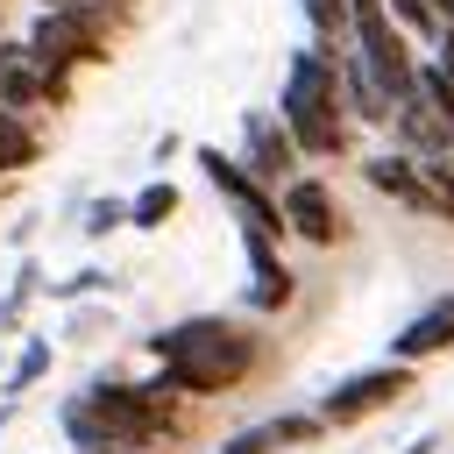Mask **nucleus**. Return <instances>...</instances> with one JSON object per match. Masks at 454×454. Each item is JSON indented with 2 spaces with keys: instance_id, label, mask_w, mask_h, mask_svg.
Instances as JSON below:
<instances>
[{
  "instance_id": "f257e3e1",
  "label": "nucleus",
  "mask_w": 454,
  "mask_h": 454,
  "mask_svg": "<svg viewBox=\"0 0 454 454\" xmlns=\"http://www.w3.org/2000/svg\"><path fill=\"white\" fill-rule=\"evenodd\" d=\"M149 355L177 397H220L255 369V333H241L234 319H177L149 333Z\"/></svg>"
},
{
  "instance_id": "f03ea898",
  "label": "nucleus",
  "mask_w": 454,
  "mask_h": 454,
  "mask_svg": "<svg viewBox=\"0 0 454 454\" xmlns=\"http://www.w3.org/2000/svg\"><path fill=\"white\" fill-rule=\"evenodd\" d=\"M170 383H92L78 397H64V433L71 447H149V440H170L177 411H170Z\"/></svg>"
},
{
  "instance_id": "7ed1b4c3",
  "label": "nucleus",
  "mask_w": 454,
  "mask_h": 454,
  "mask_svg": "<svg viewBox=\"0 0 454 454\" xmlns=\"http://www.w3.org/2000/svg\"><path fill=\"white\" fill-rule=\"evenodd\" d=\"M277 114H284V128H291L298 156H340V149H348L340 50H326V43H312V50H291V71H284Z\"/></svg>"
},
{
  "instance_id": "20e7f679",
  "label": "nucleus",
  "mask_w": 454,
  "mask_h": 454,
  "mask_svg": "<svg viewBox=\"0 0 454 454\" xmlns=\"http://www.w3.org/2000/svg\"><path fill=\"white\" fill-rule=\"evenodd\" d=\"M199 170H206V184L234 206L241 234H270V241H284V234H291V227H284V206L262 192V177H255L241 156H227V149H199Z\"/></svg>"
},
{
  "instance_id": "39448f33",
  "label": "nucleus",
  "mask_w": 454,
  "mask_h": 454,
  "mask_svg": "<svg viewBox=\"0 0 454 454\" xmlns=\"http://www.w3.org/2000/svg\"><path fill=\"white\" fill-rule=\"evenodd\" d=\"M28 50H35L43 64H64V71H78V64H106V28L85 21L78 7L50 0V7L35 14V28H28Z\"/></svg>"
},
{
  "instance_id": "423d86ee",
  "label": "nucleus",
  "mask_w": 454,
  "mask_h": 454,
  "mask_svg": "<svg viewBox=\"0 0 454 454\" xmlns=\"http://www.w3.org/2000/svg\"><path fill=\"white\" fill-rule=\"evenodd\" d=\"M71 99V71L64 64H43L35 50H28V35L21 43H0V106H64Z\"/></svg>"
},
{
  "instance_id": "0eeeda50",
  "label": "nucleus",
  "mask_w": 454,
  "mask_h": 454,
  "mask_svg": "<svg viewBox=\"0 0 454 454\" xmlns=\"http://www.w3.org/2000/svg\"><path fill=\"white\" fill-rule=\"evenodd\" d=\"M404 390H411V362H383V369H362V376L333 383V390L319 397V419H326V426H355V419L397 404Z\"/></svg>"
},
{
  "instance_id": "6e6552de",
  "label": "nucleus",
  "mask_w": 454,
  "mask_h": 454,
  "mask_svg": "<svg viewBox=\"0 0 454 454\" xmlns=\"http://www.w3.org/2000/svg\"><path fill=\"white\" fill-rule=\"evenodd\" d=\"M241 163H248L262 184L291 177V163H298V142H291L284 114H262V106H248V114H241Z\"/></svg>"
},
{
  "instance_id": "1a4fd4ad",
  "label": "nucleus",
  "mask_w": 454,
  "mask_h": 454,
  "mask_svg": "<svg viewBox=\"0 0 454 454\" xmlns=\"http://www.w3.org/2000/svg\"><path fill=\"white\" fill-rule=\"evenodd\" d=\"M277 206H284V227L305 234L312 248H333V241H340V206H333V192H326L319 177H291Z\"/></svg>"
},
{
  "instance_id": "9d476101",
  "label": "nucleus",
  "mask_w": 454,
  "mask_h": 454,
  "mask_svg": "<svg viewBox=\"0 0 454 454\" xmlns=\"http://www.w3.org/2000/svg\"><path fill=\"white\" fill-rule=\"evenodd\" d=\"M362 177H369L383 199H397V206H411V213H433V192H426V163H419V156L383 149V156L362 163Z\"/></svg>"
},
{
  "instance_id": "9b49d317",
  "label": "nucleus",
  "mask_w": 454,
  "mask_h": 454,
  "mask_svg": "<svg viewBox=\"0 0 454 454\" xmlns=\"http://www.w3.org/2000/svg\"><path fill=\"white\" fill-rule=\"evenodd\" d=\"M440 348H454V291L433 298L419 319H404V326L390 333V362H426V355H440Z\"/></svg>"
},
{
  "instance_id": "f8f14e48",
  "label": "nucleus",
  "mask_w": 454,
  "mask_h": 454,
  "mask_svg": "<svg viewBox=\"0 0 454 454\" xmlns=\"http://www.w3.org/2000/svg\"><path fill=\"white\" fill-rule=\"evenodd\" d=\"M241 248H248V305L255 312H284L291 305V270H284L277 241L270 234H241Z\"/></svg>"
},
{
  "instance_id": "ddd939ff",
  "label": "nucleus",
  "mask_w": 454,
  "mask_h": 454,
  "mask_svg": "<svg viewBox=\"0 0 454 454\" xmlns=\"http://www.w3.org/2000/svg\"><path fill=\"white\" fill-rule=\"evenodd\" d=\"M390 128H397V142H404V156H447V149H454V128L440 121V106H433L426 92H411V99H397V114H390Z\"/></svg>"
},
{
  "instance_id": "4468645a",
  "label": "nucleus",
  "mask_w": 454,
  "mask_h": 454,
  "mask_svg": "<svg viewBox=\"0 0 454 454\" xmlns=\"http://www.w3.org/2000/svg\"><path fill=\"white\" fill-rule=\"evenodd\" d=\"M340 99H348V121H369V128H390V114H397V99L376 85V71L355 50H340Z\"/></svg>"
},
{
  "instance_id": "2eb2a0df",
  "label": "nucleus",
  "mask_w": 454,
  "mask_h": 454,
  "mask_svg": "<svg viewBox=\"0 0 454 454\" xmlns=\"http://www.w3.org/2000/svg\"><path fill=\"white\" fill-rule=\"evenodd\" d=\"M326 419L319 411H291V419H262V426H248V433H234L220 454H277V447H298V440H312Z\"/></svg>"
},
{
  "instance_id": "dca6fc26",
  "label": "nucleus",
  "mask_w": 454,
  "mask_h": 454,
  "mask_svg": "<svg viewBox=\"0 0 454 454\" xmlns=\"http://www.w3.org/2000/svg\"><path fill=\"white\" fill-rule=\"evenodd\" d=\"M298 14H305V28H312V43H326V50H348V0H298Z\"/></svg>"
},
{
  "instance_id": "f3484780",
  "label": "nucleus",
  "mask_w": 454,
  "mask_h": 454,
  "mask_svg": "<svg viewBox=\"0 0 454 454\" xmlns=\"http://www.w3.org/2000/svg\"><path fill=\"white\" fill-rule=\"evenodd\" d=\"M170 213H177V184H170V177H156V184H142V192L128 199V220H135V227H163Z\"/></svg>"
},
{
  "instance_id": "a211bd4d",
  "label": "nucleus",
  "mask_w": 454,
  "mask_h": 454,
  "mask_svg": "<svg viewBox=\"0 0 454 454\" xmlns=\"http://www.w3.org/2000/svg\"><path fill=\"white\" fill-rule=\"evenodd\" d=\"M21 163H35V135L21 128L14 106H0V170H21Z\"/></svg>"
},
{
  "instance_id": "6ab92c4d",
  "label": "nucleus",
  "mask_w": 454,
  "mask_h": 454,
  "mask_svg": "<svg viewBox=\"0 0 454 454\" xmlns=\"http://www.w3.org/2000/svg\"><path fill=\"white\" fill-rule=\"evenodd\" d=\"M35 277H43V270H35V262H21V277H14V291L0 298V340H7V333H14V319L28 312V298H35Z\"/></svg>"
},
{
  "instance_id": "aec40b11",
  "label": "nucleus",
  "mask_w": 454,
  "mask_h": 454,
  "mask_svg": "<svg viewBox=\"0 0 454 454\" xmlns=\"http://www.w3.org/2000/svg\"><path fill=\"white\" fill-rule=\"evenodd\" d=\"M419 92H426V99H433V106H440V121H447V128H454V78H447V71H440V64H433V57H426V64H419Z\"/></svg>"
},
{
  "instance_id": "412c9836",
  "label": "nucleus",
  "mask_w": 454,
  "mask_h": 454,
  "mask_svg": "<svg viewBox=\"0 0 454 454\" xmlns=\"http://www.w3.org/2000/svg\"><path fill=\"white\" fill-rule=\"evenodd\" d=\"M121 220H128V199H92V206H85V220H78V227H85V234H114V227H121Z\"/></svg>"
},
{
  "instance_id": "4be33fe9",
  "label": "nucleus",
  "mask_w": 454,
  "mask_h": 454,
  "mask_svg": "<svg viewBox=\"0 0 454 454\" xmlns=\"http://www.w3.org/2000/svg\"><path fill=\"white\" fill-rule=\"evenodd\" d=\"M43 369H50V348H43V340H28V348H21V362L7 369V390H28Z\"/></svg>"
},
{
  "instance_id": "5701e85b",
  "label": "nucleus",
  "mask_w": 454,
  "mask_h": 454,
  "mask_svg": "<svg viewBox=\"0 0 454 454\" xmlns=\"http://www.w3.org/2000/svg\"><path fill=\"white\" fill-rule=\"evenodd\" d=\"M85 291H106V270H78V277L57 284V298H85Z\"/></svg>"
},
{
  "instance_id": "b1692460",
  "label": "nucleus",
  "mask_w": 454,
  "mask_h": 454,
  "mask_svg": "<svg viewBox=\"0 0 454 454\" xmlns=\"http://www.w3.org/2000/svg\"><path fill=\"white\" fill-rule=\"evenodd\" d=\"M433 447H440V440H433V433H426V440H411V447H404V454H433Z\"/></svg>"
},
{
  "instance_id": "393cba45",
  "label": "nucleus",
  "mask_w": 454,
  "mask_h": 454,
  "mask_svg": "<svg viewBox=\"0 0 454 454\" xmlns=\"http://www.w3.org/2000/svg\"><path fill=\"white\" fill-rule=\"evenodd\" d=\"M78 454H135V447H78Z\"/></svg>"
},
{
  "instance_id": "a878e982",
  "label": "nucleus",
  "mask_w": 454,
  "mask_h": 454,
  "mask_svg": "<svg viewBox=\"0 0 454 454\" xmlns=\"http://www.w3.org/2000/svg\"><path fill=\"white\" fill-rule=\"evenodd\" d=\"M433 7H440V21H447V28H454V0H433Z\"/></svg>"
}]
</instances>
